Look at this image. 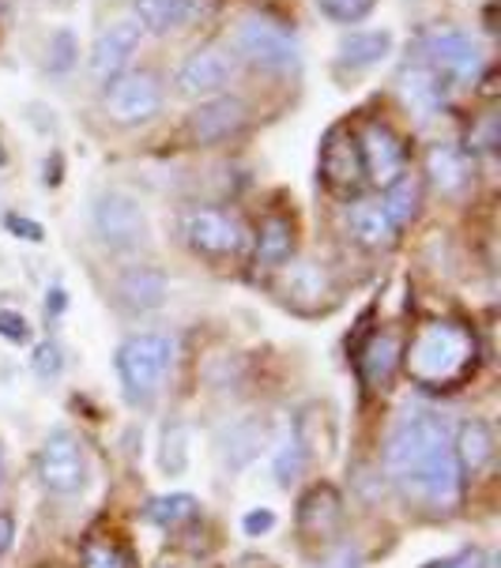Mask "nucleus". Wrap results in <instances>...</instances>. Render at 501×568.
I'll return each instance as SVG.
<instances>
[{
    "label": "nucleus",
    "mask_w": 501,
    "mask_h": 568,
    "mask_svg": "<svg viewBox=\"0 0 501 568\" xmlns=\"http://www.w3.org/2000/svg\"><path fill=\"white\" fill-rule=\"evenodd\" d=\"M291 248H294V230L287 219H264L260 223V234H257V264H264V267H279V264H287V256H291Z\"/></svg>",
    "instance_id": "a878e982"
},
{
    "label": "nucleus",
    "mask_w": 501,
    "mask_h": 568,
    "mask_svg": "<svg viewBox=\"0 0 501 568\" xmlns=\"http://www.w3.org/2000/svg\"><path fill=\"white\" fill-rule=\"evenodd\" d=\"M76 61H80V42H76L69 27H61V31L50 34V45H46V69L53 75H64L76 69Z\"/></svg>",
    "instance_id": "7c9ffc66"
},
{
    "label": "nucleus",
    "mask_w": 501,
    "mask_h": 568,
    "mask_svg": "<svg viewBox=\"0 0 501 568\" xmlns=\"http://www.w3.org/2000/svg\"><path fill=\"white\" fill-rule=\"evenodd\" d=\"M389 53H392V34L389 31H351V34L340 38V45H335L340 64L351 72L373 69V64H381Z\"/></svg>",
    "instance_id": "aec40b11"
},
{
    "label": "nucleus",
    "mask_w": 501,
    "mask_h": 568,
    "mask_svg": "<svg viewBox=\"0 0 501 568\" xmlns=\"http://www.w3.org/2000/svg\"><path fill=\"white\" fill-rule=\"evenodd\" d=\"M0 483H4V456H0Z\"/></svg>",
    "instance_id": "a19ab883"
},
{
    "label": "nucleus",
    "mask_w": 501,
    "mask_h": 568,
    "mask_svg": "<svg viewBox=\"0 0 501 568\" xmlns=\"http://www.w3.org/2000/svg\"><path fill=\"white\" fill-rule=\"evenodd\" d=\"M384 470L403 494L433 508H452L460 500L464 470L452 452V433L433 414H408L384 445Z\"/></svg>",
    "instance_id": "f257e3e1"
},
{
    "label": "nucleus",
    "mask_w": 501,
    "mask_h": 568,
    "mask_svg": "<svg viewBox=\"0 0 501 568\" xmlns=\"http://www.w3.org/2000/svg\"><path fill=\"white\" fill-rule=\"evenodd\" d=\"M419 200H422V185L419 178H411V173H400L397 181H392L389 189H384V215H389L392 226H408L411 219L419 215Z\"/></svg>",
    "instance_id": "bb28decb"
},
{
    "label": "nucleus",
    "mask_w": 501,
    "mask_h": 568,
    "mask_svg": "<svg viewBox=\"0 0 501 568\" xmlns=\"http://www.w3.org/2000/svg\"><path fill=\"white\" fill-rule=\"evenodd\" d=\"M347 230L362 248H389L397 242V226L389 223L384 207L373 204V200H359V204L347 207Z\"/></svg>",
    "instance_id": "6ab92c4d"
},
{
    "label": "nucleus",
    "mask_w": 501,
    "mask_h": 568,
    "mask_svg": "<svg viewBox=\"0 0 501 568\" xmlns=\"http://www.w3.org/2000/svg\"><path fill=\"white\" fill-rule=\"evenodd\" d=\"M173 362V343L167 335L143 332L121 343L118 351V377L124 384V396L129 399H151L159 392L162 377H167Z\"/></svg>",
    "instance_id": "20e7f679"
},
{
    "label": "nucleus",
    "mask_w": 501,
    "mask_h": 568,
    "mask_svg": "<svg viewBox=\"0 0 501 568\" xmlns=\"http://www.w3.org/2000/svg\"><path fill=\"white\" fill-rule=\"evenodd\" d=\"M38 478L50 494H80L87 486V452L80 437L69 429H57L46 437V445L38 448Z\"/></svg>",
    "instance_id": "0eeeda50"
},
{
    "label": "nucleus",
    "mask_w": 501,
    "mask_h": 568,
    "mask_svg": "<svg viewBox=\"0 0 501 568\" xmlns=\"http://www.w3.org/2000/svg\"><path fill=\"white\" fill-rule=\"evenodd\" d=\"M433 568H487V554L483 550H464V554L449 557V561H441Z\"/></svg>",
    "instance_id": "58836bf2"
},
{
    "label": "nucleus",
    "mask_w": 501,
    "mask_h": 568,
    "mask_svg": "<svg viewBox=\"0 0 501 568\" xmlns=\"http://www.w3.org/2000/svg\"><path fill=\"white\" fill-rule=\"evenodd\" d=\"M354 140H359V155H362L365 178H370L378 189H389L400 173H408V170H403V166H408L403 143L384 121H365L362 132Z\"/></svg>",
    "instance_id": "1a4fd4ad"
},
{
    "label": "nucleus",
    "mask_w": 501,
    "mask_h": 568,
    "mask_svg": "<svg viewBox=\"0 0 501 568\" xmlns=\"http://www.w3.org/2000/svg\"><path fill=\"white\" fill-rule=\"evenodd\" d=\"M283 286L291 294V302H324L332 294V283H329V272L313 260H298L283 272Z\"/></svg>",
    "instance_id": "b1692460"
},
{
    "label": "nucleus",
    "mask_w": 501,
    "mask_h": 568,
    "mask_svg": "<svg viewBox=\"0 0 501 568\" xmlns=\"http://www.w3.org/2000/svg\"><path fill=\"white\" fill-rule=\"evenodd\" d=\"M12 538H16V524H12V516L0 513V554L12 550Z\"/></svg>",
    "instance_id": "ea45409f"
},
{
    "label": "nucleus",
    "mask_w": 501,
    "mask_h": 568,
    "mask_svg": "<svg viewBox=\"0 0 501 568\" xmlns=\"http://www.w3.org/2000/svg\"><path fill=\"white\" fill-rule=\"evenodd\" d=\"M189 459H192V433L186 422H170L162 429V445H159V467L162 475L178 478L189 470Z\"/></svg>",
    "instance_id": "cd10ccee"
},
{
    "label": "nucleus",
    "mask_w": 501,
    "mask_h": 568,
    "mask_svg": "<svg viewBox=\"0 0 501 568\" xmlns=\"http://www.w3.org/2000/svg\"><path fill=\"white\" fill-rule=\"evenodd\" d=\"M452 452H457L460 470H468V475H479V470L490 464V456H494V433H490L487 422L471 418V422L460 426L457 440H452Z\"/></svg>",
    "instance_id": "412c9836"
},
{
    "label": "nucleus",
    "mask_w": 501,
    "mask_h": 568,
    "mask_svg": "<svg viewBox=\"0 0 501 568\" xmlns=\"http://www.w3.org/2000/svg\"><path fill=\"white\" fill-rule=\"evenodd\" d=\"M31 365H34V373H38L42 381L61 377V369H64V351H61V346H57L53 339H50V343H38V346H34Z\"/></svg>",
    "instance_id": "72a5a7b5"
},
{
    "label": "nucleus",
    "mask_w": 501,
    "mask_h": 568,
    "mask_svg": "<svg viewBox=\"0 0 501 568\" xmlns=\"http://www.w3.org/2000/svg\"><path fill=\"white\" fill-rule=\"evenodd\" d=\"M343 524V497L340 489L321 483L298 500V531L305 538H332Z\"/></svg>",
    "instance_id": "2eb2a0df"
},
{
    "label": "nucleus",
    "mask_w": 501,
    "mask_h": 568,
    "mask_svg": "<svg viewBox=\"0 0 501 568\" xmlns=\"http://www.w3.org/2000/svg\"><path fill=\"white\" fill-rule=\"evenodd\" d=\"M140 34H143V27L137 23V19H118V23L106 27L91 45V75L94 80L99 83L118 80V75L124 72V64H129V57L137 53Z\"/></svg>",
    "instance_id": "4468645a"
},
{
    "label": "nucleus",
    "mask_w": 501,
    "mask_h": 568,
    "mask_svg": "<svg viewBox=\"0 0 501 568\" xmlns=\"http://www.w3.org/2000/svg\"><path fill=\"white\" fill-rule=\"evenodd\" d=\"M234 50L246 64L264 72H294L302 64L294 34L268 16H246L234 31Z\"/></svg>",
    "instance_id": "7ed1b4c3"
},
{
    "label": "nucleus",
    "mask_w": 501,
    "mask_h": 568,
    "mask_svg": "<svg viewBox=\"0 0 501 568\" xmlns=\"http://www.w3.org/2000/svg\"><path fill=\"white\" fill-rule=\"evenodd\" d=\"M137 23L151 34H170L189 19V0H132Z\"/></svg>",
    "instance_id": "393cba45"
},
{
    "label": "nucleus",
    "mask_w": 501,
    "mask_h": 568,
    "mask_svg": "<svg viewBox=\"0 0 501 568\" xmlns=\"http://www.w3.org/2000/svg\"><path fill=\"white\" fill-rule=\"evenodd\" d=\"M230 80H234V64H230V57L223 50H211V45L189 53L181 61L178 75H173V83H178V91L186 99H204V102L227 94Z\"/></svg>",
    "instance_id": "9b49d317"
},
{
    "label": "nucleus",
    "mask_w": 501,
    "mask_h": 568,
    "mask_svg": "<svg viewBox=\"0 0 501 568\" xmlns=\"http://www.w3.org/2000/svg\"><path fill=\"white\" fill-rule=\"evenodd\" d=\"M242 527H246V535H249V538L272 531V527H275V513H272V508H257V513H249V516L242 519Z\"/></svg>",
    "instance_id": "4c0bfd02"
},
{
    "label": "nucleus",
    "mask_w": 501,
    "mask_h": 568,
    "mask_svg": "<svg viewBox=\"0 0 501 568\" xmlns=\"http://www.w3.org/2000/svg\"><path fill=\"white\" fill-rule=\"evenodd\" d=\"M118 297L129 310H140V313H151L167 302V275L159 267H129L121 278H118Z\"/></svg>",
    "instance_id": "a211bd4d"
},
{
    "label": "nucleus",
    "mask_w": 501,
    "mask_h": 568,
    "mask_svg": "<svg viewBox=\"0 0 501 568\" xmlns=\"http://www.w3.org/2000/svg\"><path fill=\"white\" fill-rule=\"evenodd\" d=\"M419 61L452 83H475L487 64L483 45L457 27H433L419 42Z\"/></svg>",
    "instance_id": "39448f33"
},
{
    "label": "nucleus",
    "mask_w": 501,
    "mask_h": 568,
    "mask_svg": "<svg viewBox=\"0 0 501 568\" xmlns=\"http://www.w3.org/2000/svg\"><path fill=\"white\" fill-rule=\"evenodd\" d=\"M143 516H148L156 527H167V531H170V527H181V524H189V519L197 516V497H189V494L156 497Z\"/></svg>",
    "instance_id": "c85d7f7f"
},
{
    "label": "nucleus",
    "mask_w": 501,
    "mask_h": 568,
    "mask_svg": "<svg viewBox=\"0 0 501 568\" xmlns=\"http://www.w3.org/2000/svg\"><path fill=\"white\" fill-rule=\"evenodd\" d=\"M305 464H310V456H305V448H302V440L294 437V429L283 437V445H279L275 452V459H272V467H275V483L279 486H291L302 478V470Z\"/></svg>",
    "instance_id": "c756f323"
},
{
    "label": "nucleus",
    "mask_w": 501,
    "mask_h": 568,
    "mask_svg": "<svg viewBox=\"0 0 501 568\" xmlns=\"http://www.w3.org/2000/svg\"><path fill=\"white\" fill-rule=\"evenodd\" d=\"M400 87H403V94H408V102L422 113H433V110L445 105V80H441L433 69H427L422 61L403 72Z\"/></svg>",
    "instance_id": "4be33fe9"
},
{
    "label": "nucleus",
    "mask_w": 501,
    "mask_h": 568,
    "mask_svg": "<svg viewBox=\"0 0 501 568\" xmlns=\"http://www.w3.org/2000/svg\"><path fill=\"white\" fill-rule=\"evenodd\" d=\"M317 568H362V557L354 546H335V550H329L321 557V565Z\"/></svg>",
    "instance_id": "e433bc0d"
},
{
    "label": "nucleus",
    "mask_w": 501,
    "mask_h": 568,
    "mask_svg": "<svg viewBox=\"0 0 501 568\" xmlns=\"http://www.w3.org/2000/svg\"><path fill=\"white\" fill-rule=\"evenodd\" d=\"M186 237L204 256H234L246 245L242 223L230 219L227 211H211V207H197L186 219Z\"/></svg>",
    "instance_id": "ddd939ff"
},
{
    "label": "nucleus",
    "mask_w": 501,
    "mask_h": 568,
    "mask_svg": "<svg viewBox=\"0 0 501 568\" xmlns=\"http://www.w3.org/2000/svg\"><path fill=\"white\" fill-rule=\"evenodd\" d=\"M373 4H378V0H317L321 16L332 19V23H340V27L362 23V19L373 12Z\"/></svg>",
    "instance_id": "2f4dec72"
},
{
    "label": "nucleus",
    "mask_w": 501,
    "mask_h": 568,
    "mask_svg": "<svg viewBox=\"0 0 501 568\" xmlns=\"http://www.w3.org/2000/svg\"><path fill=\"white\" fill-rule=\"evenodd\" d=\"M321 178H324V185L332 192H340V196L359 192L365 181L359 140H354V132L343 129V124L329 129V136L321 140Z\"/></svg>",
    "instance_id": "9d476101"
},
{
    "label": "nucleus",
    "mask_w": 501,
    "mask_h": 568,
    "mask_svg": "<svg viewBox=\"0 0 501 568\" xmlns=\"http://www.w3.org/2000/svg\"><path fill=\"white\" fill-rule=\"evenodd\" d=\"M162 110V83L156 72H121L106 83V113L118 124H148Z\"/></svg>",
    "instance_id": "6e6552de"
},
{
    "label": "nucleus",
    "mask_w": 501,
    "mask_h": 568,
    "mask_svg": "<svg viewBox=\"0 0 501 568\" xmlns=\"http://www.w3.org/2000/svg\"><path fill=\"white\" fill-rule=\"evenodd\" d=\"M400 339L392 332H378V335H370V343L362 346V354H359V377L365 388H373V392H381V388H389V381H392V373H397V365H400Z\"/></svg>",
    "instance_id": "f3484780"
},
{
    "label": "nucleus",
    "mask_w": 501,
    "mask_h": 568,
    "mask_svg": "<svg viewBox=\"0 0 501 568\" xmlns=\"http://www.w3.org/2000/svg\"><path fill=\"white\" fill-rule=\"evenodd\" d=\"M264 440H268V426L260 418H246V422H238L234 429L227 433V440H223V456H227V467H234V470H242L249 467L253 459L260 456V448H264Z\"/></svg>",
    "instance_id": "5701e85b"
},
{
    "label": "nucleus",
    "mask_w": 501,
    "mask_h": 568,
    "mask_svg": "<svg viewBox=\"0 0 501 568\" xmlns=\"http://www.w3.org/2000/svg\"><path fill=\"white\" fill-rule=\"evenodd\" d=\"M80 568H132V557L124 554L118 542L91 538V542L83 546V565Z\"/></svg>",
    "instance_id": "473e14b6"
},
{
    "label": "nucleus",
    "mask_w": 501,
    "mask_h": 568,
    "mask_svg": "<svg viewBox=\"0 0 501 568\" xmlns=\"http://www.w3.org/2000/svg\"><path fill=\"white\" fill-rule=\"evenodd\" d=\"M91 226L99 234V242L106 248H118V253H137L148 245V215H143L140 200H132L129 192H102L91 204Z\"/></svg>",
    "instance_id": "423d86ee"
},
{
    "label": "nucleus",
    "mask_w": 501,
    "mask_h": 568,
    "mask_svg": "<svg viewBox=\"0 0 501 568\" xmlns=\"http://www.w3.org/2000/svg\"><path fill=\"white\" fill-rule=\"evenodd\" d=\"M408 377L422 388H452V384L468 381L479 362V343L464 324L438 321L427 324L411 339L408 351L400 354Z\"/></svg>",
    "instance_id": "f03ea898"
},
{
    "label": "nucleus",
    "mask_w": 501,
    "mask_h": 568,
    "mask_svg": "<svg viewBox=\"0 0 501 568\" xmlns=\"http://www.w3.org/2000/svg\"><path fill=\"white\" fill-rule=\"evenodd\" d=\"M4 226H8V234L23 237V242H42L46 237V230L38 226L34 219H23V215H4Z\"/></svg>",
    "instance_id": "c9c22d12"
},
{
    "label": "nucleus",
    "mask_w": 501,
    "mask_h": 568,
    "mask_svg": "<svg viewBox=\"0 0 501 568\" xmlns=\"http://www.w3.org/2000/svg\"><path fill=\"white\" fill-rule=\"evenodd\" d=\"M427 178L441 196H460L471 185V159L457 143H433L427 151Z\"/></svg>",
    "instance_id": "dca6fc26"
},
{
    "label": "nucleus",
    "mask_w": 501,
    "mask_h": 568,
    "mask_svg": "<svg viewBox=\"0 0 501 568\" xmlns=\"http://www.w3.org/2000/svg\"><path fill=\"white\" fill-rule=\"evenodd\" d=\"M246 121H249L246 102L234 99V94H219V99L200 102L197 110L189 113L186 129L197 148H211V143H223L230 136H238V132L246 129Z\"/></svg>",
    "instance_id": "f8f14e48"
},
{
    "label": "nucleus",
    "mask_w": 501,
    "mask_h": 568,
    "mask_svg": "<svg viewBox=\"0 0 501 568\" xmlns=\"http://www.w3.org/2000/svg\"><path fill=\"white\" fill-rule=\"evenodd\" d=\"M0 339L27 343V339H31V324H27L23 316L12 313V310H0Z\"/></svg>",
    "instance_id": "f704fd0d"
}]
</instances>
